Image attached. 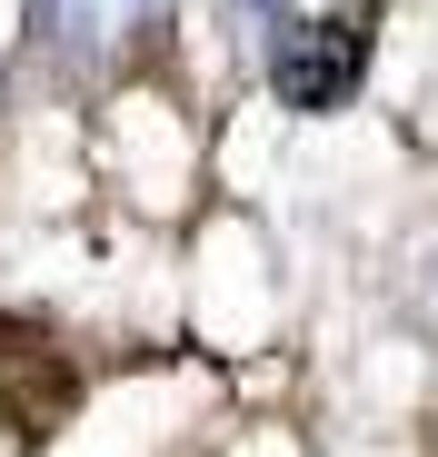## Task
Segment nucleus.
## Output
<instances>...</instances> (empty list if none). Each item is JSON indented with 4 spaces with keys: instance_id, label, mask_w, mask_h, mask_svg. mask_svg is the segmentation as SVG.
Segmentation results:
<instances>
[{
    "instance_id": "obj_1",
    "label": "nucleus",
    "mask_w": 438,
    "mask_h": 457,
    "mask_svg": "<svg viewBox=\"0 0 438 457\" xmlns=\"http://www.w3.org/2000/svg\"><path fill=\"white\" fill-rule=\"evenodd\" d=\"M170 21V0H30V50L60 80H120L150 50V30Z\"/></svg>"
},
{
    "instance_id": "obj_2",
    "label": "nucleus",
    "mask_w": 438,
    "mask_h": 457,
    "mask_svg": "<svg viewBox=\"0 0 438 457\" xmlns=\"http://www.w3.org/2000/svg\"><path fill=\"white\" fill-rule=\"evenodd\" d=\"M358 80H369V21H358V11H339V21H279L269 90L289 110H349Z\"/></svg>"
}]
</instances>
